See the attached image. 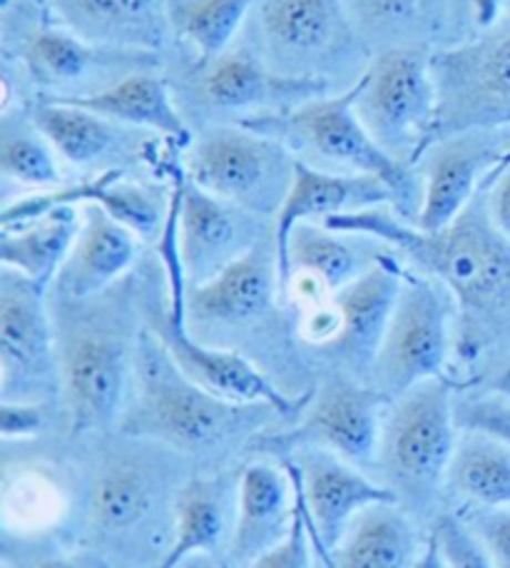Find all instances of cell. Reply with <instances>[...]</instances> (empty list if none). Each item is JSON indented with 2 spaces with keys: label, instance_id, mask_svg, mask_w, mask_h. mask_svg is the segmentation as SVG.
I'll use <instances>...</instances> for the list:
<instances>
[{
  "label": "cell",
  "instance_id": "6da1fadb",
  "mask_svg": "<svg viewBox=\"0 0 510 568\" xmlns=\"http://www.w3.org/2000/svg\"><path fill=\"white\" fill-rule=\"evenodd\" d=\"M322 225L381 242L406 267L441 282L458 307L456 354L463 362L510 344V240L493 225L486 185L438 232L418 230L391 205L332 215Z\"/></svg>",
  "mask_w": 510,
  "mask_h": 568
},
{
  "label": "cell",
  "instance_id": "7a4b0ae2",
  "mask_svg": "<svg viewBox=\"0 0 510 568\" xmlns=\"http://www.w3.org/2000/svg\"><path fill=\"white\" fill-rule=\"evenodd\" d=\"M3 63L23 75L33 100L95 95L140 70H165V58L88 43L60 28L40 0H0Z\"/></svg>",
  "mask_w": 510,
  "mask_h": 568
},
{
  "label": "cell",
  "instance_id": "3957f363",
  "mask_svg": "<svg viewBox=\"0 0 510 568\" xmlns=\"http://www.w3.org/2000/svg\"><path fill=\"white\" fill-rule=\"evenodd\" d=\"M237 43L274 73L324 80L344 93L371 65L344 0H259Z\"/></svg>",
  "mask_w": 510,
  "mask_h": 568
},
{
  "label": "cell",
  "instance_id": "277c9868",
  "mask_svg": "<svg viewBox=\"0 0 510 568\" xmlns=\"http://www.w3.org/2000/svg\"><path fill=\"white\" fill-rule=\"evenodd\" d=\"M354 95L356 90L351 85L344 93L316 98L292 113L252 118L239 125L282 140L297 160L314 168L384 180L399 202L396 212L414 222L421 207V178L414 168L401 165L389 152H384L369 135L354 110Z\"/></svg>",
  "mask_w": 510,
  "mask_h": 568
},
{
  "label": "cell",
  "instance_id": "5b68a950",
  "mask_svg": "<svg viewBox=\"0 0 510 568\" xmlns=\"http://www.w3.org/2000/svg\"><path fill=\"white\" fill-rule=\"evenodd\" d=\"M165 75L192 130L284 115L316 98L336 93L324 80L274 73L242 43L210 63L175 60L165 68Z\"/></svg>",
  "mask_w": 510,
  "mask_h": 568
},
{
  "label": "cell",
  "instance_id": "8992f818",
  "mask_svg": "<svg viewBox=\"0 0 510 568\" xmlns=\"http://www.w3.org/2000/svg\"><path fill=\"white\" fill-rule=\"evenodd\" d=\"M137 399L128 412L125 432L152 436L180 449H202L224 442L267 404H239L200 387L182 372L162 342L142 327L135 357ZM272 409V407H267Z\"/></svg>",
  "mask_w": 510,
  "mask_h": 568
},
{
  "label": "cell",
  "instance_id": "52a82bcc",
  "mask_svg": "<svg viewBox=\"0 0 510 568\" xmlns=\"http://www.w3.org/2000/svg\"><path fill=\"white\" fill-rule=\"evenodd\" d=\"M63 322L55 324L60 384L65 389L73 432L102 429L118 419L130 369H135L140 334L128 332V320L80 312L78 302L60 300Z\"/></svg>",
  "mask_w": 510,
  "mask_h": 568
},
{
  "label": "cell",
  "instance_id": "ba28073f",
  "mask_svg": "<svg viewBox=\"0 0 510 568\" xmlns=\"http://www.w3.org/2000/svg\"><path fill=\"white\" fill-rule=\"evenodd\" d=\"M180 165L192 185L274 220L292 190L297 155L282 140L244 125H207L195 130Z\"/></svg>",
  "mask_w": 510,
  "mask_h": 568
},
{
  "label": "cell",
  "instance_id": "9c48e42d",
  "mask_svg": "<svg viewBox=\"0 0 510 568\" xmlns=\"http://www.w3.org/2000/svg\"><path fill=\"white\" fill-rule=\"evenodd\" d=\"M354 90L361 125L384 152L416 170V162L436 140L438 125L434 50L396 48L376 53Z\"/></svg>",
  "mask_w": 510,
  "mask_h": 568
},
{
  "label": "cell",
  "instance_id": "30bf717a",
  "mask_svg": "<svg viewBox=\"0 0 510 568\" xmlns=\"http://www.w3.org/2000/svg\"><path fill=\"white\" fill-rule=\"evenodd\" d=\"M458 307L441 282L404 265L401 292L376 354L374 387L399 399L421 382L446 377Z\"/></svg>",
  "mask_w": 510,
  "mask_h": 568
},
{
  "label": "cell",
  "instance_id": "8fae6325",
  "mask_svg": "<svg viewBox=\"0 0 510 568\" xmlns=\"http://www.w3.org/2000/svg\"><path fill=\"white\" fill-rule=\"evenodd\" d=\"M434 75L436 140L476 128H510V18L471 43L434 50Z\"/></svg>",
  "mask_w": 510,
  "mask_h": 568
},
{
  "label": "cell",
  "instance_id": "7c38bea8",
  "mask_svg": "<svg viewBox=\"0 0 510 568\" xmlns=\"http://www.w3.org/2000/svg\"><path fill=\"white\" fill-rule=\"evenodd\" d=\"M453 382H421L394 399L379 439V462L386 474L408 491H428L446 479L456 449Z\"/></svg>",
  "mask_w": 510,
  "mask_h": 568
},
{
  "label": "cell",
  "instance_id": "4fadbf2b",
  "mask_svg": "<svg viewBox=\"0 0 510 568\" xmlns=\"http://www.w3.org/2000/svg\"><path fill=\"white\" fill-rule=\"evenodd\" d=\"M28 110L40 133L58 152L60 162L78 170L83 178L108 170L130 172L132 165H145L162 178L182 152L145 130L115 123L73 103L35 100Z\"/></svg>",
  "mask_w": 510,
  "mask_h": 568
},
{
  "label": "cell",
  "instance_id": "5bb4252c",
  "mask_svg": "<svg viewBox=\"0 0 510 568\" xmlns=\"http://www.w3.org/2000/svg\"><path fill=\"white\" fill-rule=\"evenodd\" d=\"M142 310H145V327L162 342L172 362L207 392L239 404H267L282 417H297L309 404L314 392L287 397L244 354L197 339L187 327V312L170 307L167 280L165 297L157 300V294L150 292Z\"/></svg>",
  "mask_w": 510,
  "mask_h": 568
},
{
  "label": "cell",
  "instance_id": "9a60e30c",
  "mask_svg": "<svg viewBox=\"0 0 510 568\" xmlns=\"http://www.w3.org/2000/svg\"><path fill=\"white\" fill-rule=\"evenodd\" d=\"M389 402L376 387H364L349 377H334L312 394L299 426L257 436L252 446L284 459L304 449H324L351 462H371L379 452L381 417Z\"/></svg>",
  "mask_w": 510,
  "mask_h": 568
},
{
  "label": "cell",
  "instance_id": "2e32d148",
  "mask_svg": "<svg viewBox=\"0 0 510 568\" xmlns=\"http://www.w3.org/2000/svg\"><path fill=\"white\" fill-rule=\"evenodd\" d=\"M170 190L177 200V250L187 287L214 280L274 232V220L192 185L182 165L172 175Z\"/></svg>",
  "mask_w": 510,
  "mask_h": 568
},
{
  "label": "cell",
  "instance_id": "e0dca14e",
  "mask_svg": "<svg viewBox=\"0 0 510 568\" xmlns=\"http://www.w3.org/2000/svg\"><path fill=\"white\" fill-rule=\"evenodd\" d=\"M508 158L510 128L463 130L431 142L416 162L421 207L411 225L424 232L451 225Z\"/></svg>",
  "mask_w": 510,
  "mask_h": 568
},
{
  "label": "cell",
  "instance_id": "ac0fdd59",
  "mask_svg": "<svg viewBox=\"0 0 510 568\" xmlns=\"http://www.w3.org/2000/svg\"><path fill=\"white\" fill-rule=\"evenodd\" d=\"M45 287L16 270L0 272V372L3 399L16 387L30 402V389L53 392L60 379L55 322Z\"/></svg>",
  "mask_w": 510,
  "mask_h": 568
},
{
  "label": "cell",
  "instance_id": "d6986e66",
  "mask_svg": "<svg viewBox=\"0 0 510 568\" xmlns=\"http://www.w3.org/2000/svg\"><path fill=\"white\" fill-rule=\"evenodd\" d=\"M282 297L274 232L217 277L187 287L185 312L192 332H247L267 324Z\"/></svg>",
  "mask_w": 510,
  "mask_h": 568
},
{
  "label": "cell",
  "instance_id": "ffe728a7",
  "mask_svg": "<svg viewBox=\"0 0 510 568\" xmlns=\"http://www.w3.org/2000/svg\"><path fill=\"white\" fill-rule=\"evenodd\" d=\"M404 280V262L394 252H381L374 265L354 282L332 294L339 314V332L322 352L354 374H369L389 327Z\"/></svg>",
  "mask_w": 510,
  "mask_h": 568
},
{
  "label": "cell",
  "instance_id": "44dd1931",
  "mask_svg": "<svg viewBox=\"0 0 510 568\" xmlns=\"http://www.w3.org/2000/svg\"><path fill=\"white\" fill-rule=\"evenodd\" d=\"M43 6L53 23L93 45L160 55L165 63L177 53L167 0H43Z\"/></svg>",
  "mask_w": 510,
  "mask_h": 568
},
{
  "label": "cell",
  "instance_id": "7402d4cb",
  "mask_svg": "<svg viewBox=\"0 0 510 568\" xmlns=\"http://www.w3.org/2000/svg\"><path fill=\"white\" fill-rule=\"evenodd\" d=\"M289 462L299 474L312 541L324 554L336 549L354 516L366 506L399 501L391 489L369 481L334 452L304 449L289 456Z\"/></svg>",
  "mask_w": 510,
  "mask_h": 568
},
{
  "label": "cell",
  "instance_id": "603a6c76",
  "mask_svg": "<svg viewBox=\"0 0 510 568\" xmlns=\"http://www.w3.org/2000/svg\"><path fill=\"white\" fill-rule=\"evenodd\" d=\"M376 205L399 207L394 190L384 180L369 175H344V172H329L297 160L289 195L284 200L279 215L274 217L279 280L284 277V267H287L289 235L299 222H324L332 215Z\"/></svg>",
  "mask_w": 510,
  "mask_h": 568
},
{
  "label": "cell",
  "instance_id": "cb8c5ba5",
  "mask_svg": "<svg viewBox=\"0 0 510 568\" xmlns=\"http://www.w3.org/2000/svg\"><path fill=\"white\" fill-rule=\"evenodd\" d=\"M297 516L287 466L254 462L242 471L237 489V521L232 526L227 561L232 568H249L262 554L284 541Z\"/></svg>",
  "mask_w": 510,
  "mask_h": 568
},
{
  "label": "cell",
  "instance_id": "d4e9b609",
  "mask_svg": "<svg viewBox=\"0 0 510 568\" xmlns=\"http://www.w3.org/2000/svg\"><path fill=\"white\" fill-rule=\"evenodd\" d=\"M83 225L68 262L55 280L58 297L88 302L115 287L135 267L140 237L100 205H83Z\"/></svg>",
  "mask_w": 510,
  "mask_h": 568
},
{
  "label": "cell",
  "instance_id": "484cf974",
  "mask_svg": "<svg viewBox=\"0 0 510 568\" xmlns=\"http://www.w3.org/2000/svg\"><path fill=\"white\" fill-rule=\"evenodd\" d=\"M60 103H73L115 123L145 130L180 150H185L195 135L187 118L182 115L165 70H140L95 95L60 100Z\"/></svg>",
  "mask_w": 510,
  "mask_h": 568
},
{
  "label": "cell",
  "instance_id": "4316f807",
  "mask_svg": "<svg viewBox=\"0 0 510 568\" xmlns=\"http://www.w3.org/2000/svg\"><path fill=\"white\" fill-rule=\"evenodd\" d=\"M344 8L371 55L396 48L446 45L451 0H344Z\"/></svg>",
  "mask_w": 510,
  "mask_h": 568
},
{
  "label": "cell",
  "instance_id": "83f0119b",
  "mask_svg": "<svg viewBox=\"0 0 510 568\" xmlns=\"http://www.w3.org/2000/svg\"><path fill=\"white\" fill-rule=\"evenodd\" d=\"M421 551L408 514L396 501H384L356 514L336 549L322 556L326 568H414Z\"/></svg>",
  "mask_w": 510,
  "mask_h": 568
},
{
  "label": "cell",
  "instance_id": "f1b7e54d",
  "mask_svg": "<svg viewBox=\"0 0 510 568\" xmlns=\"http://www.w3.org/2000/svg\"><path fill=\"white\" fill-rule=\"evenodd\" d=\"M80 225L83 212L68 205L26 225L0 227V262L48 290L73 252Z\"/></svg>",
  "mask_w": 510,
  "mask_h": 568
},
{
  "label": "cell",
  "instance_id": "f546056e",
  "mask_svg": "<svg viewBox=\"0 0 510 568\" xmlns=\"http://www.w3.org/2000/svg\"><path fill=\"white\" fill-rule=\"evenodd\" d=\"M259 0H167L175 60L210 63L237 45L244 26ZM167 63V65H170Z\"/></svg>",
  "mask_w": 510,
  "mask_h": 568
},
{
  "label": "cell",
  "instance_id": "4dcf8cb0",
  "mask_svg": "<svg viewBox=\"0 0 510 568\" xmlns=\"http://www.w3.org/2000/svg\"><path fill=\"white\" fill-rule=\"evenodd\" d=\"M349 235L334 232L322 222H299L287 245V267L282 277V302L294 272L322 282L332 294L369 270L381 252H366Z\"/></svg>",
  "mask_w": 510,
  "mask_h": 568
},
{
  "label": "cell",
  "instance_id": "1f68e13d",
  "mask_svg": "<svg viewBox=\"0 0 510 568\" xmlns=\"http://www.w3.org/2000/svg\"><path fill=\"white\" fill-rule=\"evenodd\" d=\"M443 481L451 494L486 511L510 509V444L463 429Z\"/></svg>",
  "mask_w": 510,
  "mask_h": 568
},
{
  "label": "cell",
  "instance_id": "d6a6232c",
  "mask_svg": "<svg viewBox=\"0 0 510 568\" xmlns=\"http://www.w3.org/2000/svg\"><path fill=\"white\" fill-rule=\"evenodd\" d=\"M0 172L6 187L45 192L65 185L63 162L28 108L0 113Z\"/></svg>",
  "mask_w": 510,
  "mask_h": 568
},
{
  "label": "cell",
  "instance_id": "836d02e7",
  "mask_svg": "<svg viewBox=\"0 0 510 568\" xmlns=\"http://www.w3.org/2000/svg\"><path fill=\"white\" fill-rule=\"evenodd\" d=\"M230 526V494L222 479H192L177 499V526L157 568H180L195 554H210Z\"/></svg>",
  "mask_w": 510,
  "mask_h": 568
},
{
  "label": "cell",
  "instance_id": "e575fe53",
  "mask_svg": "<svg viewBox=\"0 0 510 568\" xmlns=\"http://www.w3.org/2000/svg\"><path fill=\"white\" fill-rule=\"evenodd\" d=\"M93 519L102 531H125L145 519L152 504L147 476L135 466H110L93 484Z\"/></svg>",
  "mask_w": 510,
  "mask_h": 568
},
{
  "label": "cell",
  "instance_id": "d590c367",
  "mask_svg": "<svg viewBox=\"0 0 510 568\" xmlns=\"http://www.w3.org/2000/svg\"><path fill=\"white\" fill-rule=\"evenodd\" d=\"M510 18V0H451L446 45H461L491 33Z\"/></svg>",
  "mask_w": 510,
  "mask_h": 568
},
{
  "label": "cell",
  "instance_id": "8d00e7d4",
  "mask_svg": "<svg viewBox=\"0 0 510 568\" xmlns=\"http://www.w3.org/2000/svg\"><path fill=\"white\" fill-rule=\"evenodd\" d=\"M431 536L441 546L446 561L451 568H493L481 536L453 514H438L431 526Z\"/></svg>",
  "mask_w": 510,
  "mask_h": 568
},
{
  "label": "cell",
  "instance_id": "74e56055",
  "mask_svg": "<svg viewBox=\"0 0 510 568\" xmlns=\"http://www.w3.org/2000/svg\"><path fill=\"white\" fill-rule=\"evenodd\" d=\"M284 466H287L294 484V494H297V516H294V526L287 539L279 541L267 554H262L249 568H306L309 566L312 534H309V524H306V506H304L299 474H297V466H294L289 459H284Z\"/></svg>",
  "mask_w": 510,
  "mask_h": 568
},
{
  "label": "cell",
  "instance_id": "f35d334b",
  "mask_svg": "<svg viewBox=\"0 0 510 568\" xmlns=\"http://www.w3.org/2000/svg\"><path fill=\"white\" fill-rule=\"evenodd\" d=\"M458 429L483 432L510 444V397L506 394H493V397L468 399L456 407Z\"/></svg>",
  "mask_w": 510,
  "mask_h": 568
},
{
  "label": "cell",
  "instance_id": "ab89813d",
  "mask_svg": "<svg viewBox=\"0 0 510 568\" xmlns=\"http://www.w3.org/2000/svg\"><path fill=\"white\" fill-rule=\"evenodd\" d=\"M45 424V407L40 402L0 404V434L3 439H30Z\"/></svg>",
  "mask_w": 510,
  "mask_h": 568
},
{
  "label": "cell",
  "instance_id": "60d3db41",
  "mask_svg": "<svg viewBox=\"0 0 510 568\" xmlns=\"http://www.w3.org/2000/svg\"><path fill=\"white\" fill-rule=\"evenodd\" d=\"M493 568H510V509L486 511L478 516V529Z\"/></svg>",
  "mask_w": 510,
  "mask_h": 568
},
{
  "label": "cell",
  "instance_id": "b9f144b4",
  "mask_svg": "<svg viewBox=\"0 0 510 568\" xmlns=\"http://www.w3.org/2000/svg\"><path fill=\"white\" fill-rule=\"evenodd\" d=\"M486 197L493 225L510 240V158L488 178Z\"/></svg>",
  "mask_w": 510,
  "mask_h": 568
},
{
  "label": "cell",
  "instance_id": "7bdbcfd3",
  "mask_svg": "<svg viewBox=\"0 0 510 568\" xmlns=\"http://www.w3.org/2000/svg\"><path fill=\"white\" fill-rule=\"evenodd\" d=\"M414 568H451L446 561L441 546H438V541L434 539L431 534H428V539L424 544V551H421V556H418V561H416Z\"/></svg>",
  "mask_w": 510,
  "mask_h": 568
},
{
  "label": "cell",
  "instance_id": "ee69618b",
  "mask_svg": "<svg viewBox=\"0 0 510 568\" xmlns=\"http://www.w3.org/2000/svg\"><path fill=\"white\" fill-rule=\"evenodd\" d=\"M180 568H220L210 559V554H195L180 564Z\"/></svg>",
  "mask_w": 510,
  "mask_h": 568
},
{
  "label": "cell",
  "instance_id": "f6af8a7d",
  "mask_svg": "<svg viewBox=\"0 0 510 568\" xmlns=\"http://www.w3.org/2000/svg\"><path fill=\"white\" fill-rule=\"evenodd\" d=\"M30 568H78V564L68 561V559H45V561H38Z\"/></svg>",
  "mask_w": 510,
  "mask_h": 568
},
{
  "label": "cell",
  "instance_id": "bcb514c9",
  "mask_svg": "<svg viewBox=\"0 0 510 568\" xmlns=\"http://www.w3.org/2000/svg\"><path fill=\"white\" fill-rule=\"evenodd\" d=\"M498 387H510V367L501 374V379L496 382V389H498Z\"/></svg>",
  "mask_w": 510,
  "mask_h": 568
},
{
  "label": "cell",
  "instance_id": "7dc6e473",
  "mask_svg": "<svg viewBox=\"0 0 510 568\" xmlns=\"http://www.w3.org/2000/svg\"><path fill=\"white\" fill-rule=\"evenodd\" d=\"M498 392L506 394V397H510V387H498Z\"/></svg>",
  "mask_w": 510,
  "mask_h": 568
},
{
  "label": "cell",
  "instance_id": "c3c4849f",
  "mask_svg": "<svg viewBox=\"0 0 510 568\" xmlns=\"http://www.w3.org/2000/svg\"><path fill=\"white\" fill-rule=\"evenodd\" d=\"M40 3H43V0H40Z\"/></svg>",
  "mask_w": 510,
  "mask_h": 568
}]
</instances>
